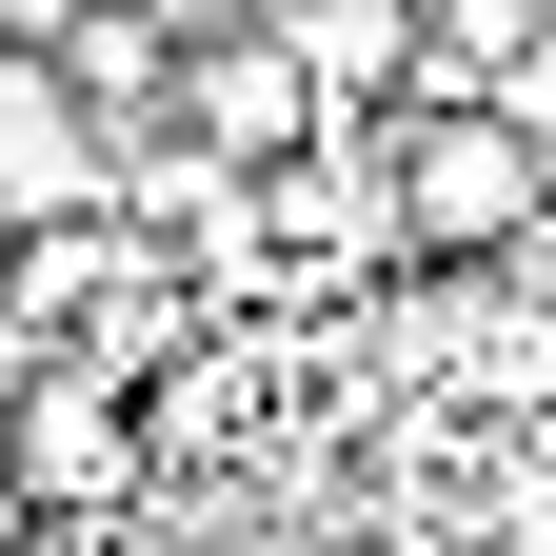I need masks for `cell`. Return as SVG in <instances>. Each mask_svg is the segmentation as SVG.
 <instances>
[{"label": "cell", "instance_id": "obj_2", "mask_svg": "<svg viewBox=\"0 0 556 556\" xmlns=\"http://www.w3.org/2000/svg\"><path fill=\"white\" fill-rule=\"evenodd\" d=\"M119 199V139L80 119V80H60V60H0V219H100Z\"/></svg>", "mask_w": 556, "mask_h": 556}, {"label": "cell", "instance_id": "obj_1", "mask_svg": "<svg viewBox=\"0 0 556 556\" xmlns=\"http://www.w3.org/2000/svg\"><path fill=\"white\" fill-rule=\"evenodd\" d=\"M378 239L397 258H497V239H536V119L497 80H417L397 100V160H378Z\"/></svg>", "mask_w": 556, "mask_h": 556}, {"label": "cell", "instance_id": "obj_4", "mask_svg": "<svg viewBox=\"0 0 556 556\" xmlns=\"http://www.w3.org/2000/svg\"><path fill=\"white\" fill-rule=\"evenodd\" d=\"M21 497H60V517H100V497H139V417H119V378H100V358L21 397Z\"/></svg>", "mask_w": 556, "mask_h": 556}, {"label": "cell", "instance_id": "obj_3", "mask_svg": "<svg viewBox=\"0 0 556 556\" xmlns=\"http://www.w3.org/2000/svg\"><path fill=\"white\" fill-rule=\"evenodd\" d=\"M160 100H179L199 139H219V160H299V139L338 119L299 40H199V60H179V80H160Z\"/></svg>", "mask_w": 556, "mask_h": 556}]
</instances>
